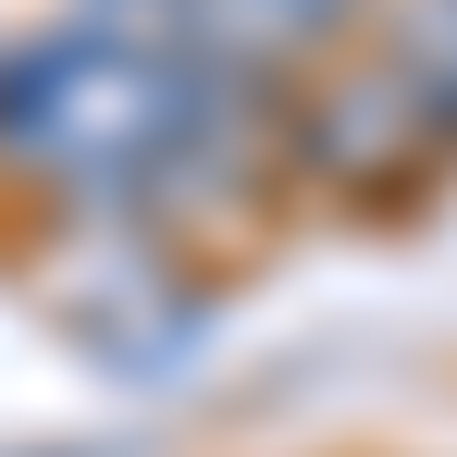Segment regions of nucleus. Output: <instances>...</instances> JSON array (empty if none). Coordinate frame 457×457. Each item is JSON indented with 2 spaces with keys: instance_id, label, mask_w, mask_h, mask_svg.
<instances>
[{
  "instance_id": "f257e3e1",
  "label": "nucleus",
  "mask_w": 457,
  "mask_h": 457,
  "mask_svg": "<svg viewBox=\"0 0 457 457\" xmlns=\"http://www.w3.org/2000/svg\"><path fill=\"white\" fill-rule=\"evenodd\" d=\"M211 62L198 50H149L112 25H50L0 50V161L50 198H149L173 137L198 124Z\"/></svg>"
},
{
  "instance_id": "f03ea898",
  "label": "nucleus",
  "mask_w": 457,
  "mask_h": 457,
  "mask_svg": "<svg viewBox=\"0 0 457 457\" xmlns=\"http://www.w3.org/2000/svg\"><path fill=\"white\" fill-rule=\"evenodd\" d=\"M445 124H433V99L395 75L383 50H321L297 62L285 87V186L309 198H334V211H395V198H420L433 173H445Z\"/></svg>"
},
{
  "instance_id": "7ed1b4c3",
  "label": "nucleus",
  "mask_w": 457,
  "mask_h": 457,
  "mask_svg": "<svg viewBox=\"0 0 457 457\" xmlns=\"http://www.w3.org/2000/svg\"><path fill=\"white\" fill-rule=\"evenodd\" d=\"M50 309L75 321L99 359H173L186 346V309H198V260L137 198H87L62 223V247H50Z\"/></svg>"
},
{
  "instance_id": "20e7f679",
  "label": "nucleus",
  "mask_w": 457,
  "mask_h": 457,
  "mask_svg": "<svg viewBox=\"0 0 457 457\" xmlns=\"http://www.w3.org/2000/svg\"><path fill=\"white\" fill-rule=\"evenodd\" d=\"M371 50L433 99V124L457 149V0H371Z\"/></svg>"
},
{
  "instance_id": "39448f33",
  "label": "nucleus",
  "mask_w": 457,
  "mask_h": 457,
  "mask_svg": "<svg viewBox=\"0 0 457 457\" xmlns=\"http://www.w3.org/2000/svg\"><path fill=\"white\" fill-rule=\"evenodd\" d=\"M75 25H112V37L186 50V37H198V0H75Z\"/></svg>"
},
{
  "instance_id": "423d86ee",
  "label": "nucleus",
  "mask_w": 457,
  "mask_h": 457,
  "mask_svg": "<svg viewBox=\"0 0 457 457\" xmlns=\"http://www.w3.org/2000/svg\"><path fill=\"white\" fill-rule=\"evenodd\" d=\"M359 12H371V0H359Z\"/></svg>"
}]
</instances>
